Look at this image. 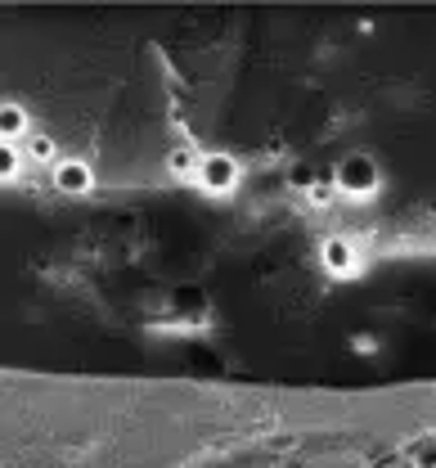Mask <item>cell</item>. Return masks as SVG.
Returning <instances> with one entry per match:
<instances>
[{
    "label": "cell",
    "instance_id": "cell-1",
    "mask_svg": "<svg viewBox=\"0 0 436 468\" xmlns=\"http://www.w3.org/2000/svg\"><path fill=\"white\" fill-rule=\"evenodd\" d=\"M333 189L342 198H369L378 189V167H374V158H364V154H346L342 162H337V171H333Z\"/></svg>",
    "mask_w": 436,
    "mask_h": 468
},
{
    "label": "cell",
    "instance_id": "cell-2",
    "mask_svg": "<svg viewBox=\"0 0 436 468\" xmlns=\"http://www.w3.org/2000/svg\"><path fill=\"white\" fill-rule=\"evenodd\" d=\"M198 185L207 194H225V189L239 185V162L230 154H203V167H198Z\"/></svg>",
    "mask_w": 436,
    "mask_h": 468
},
{
    "label": "cell",
    "instance_id": "cell-3",
    "mask_svg": "<svg viewBox=\"0 0 436 468\" xmlns=\"http://www.w3.org/2000/svg\"><path fill=\"white\" fill-rule=\"evenodd\" d=\"M90 185H94V176H90V167L81 158H59L54 162V189H59V194L81 198V194H90Z\"/></svg>",
    "mask_w": 436,
    "mask_h": 468
},
{
    "label": "cell",
    "instance_id": "cell-4",
    "mask_svg": "<svg viewBox=\"0 0 436 468\" xmlns=\"http://www.w3.org/2000/svg\"><path fill=\"white\" fill-rule=\"evenodd\" d=\"M319 261H324L333 275H355V243H351V239H342V234L324 239V248H319Z\"/></svg>",
    "mask_w": 436,
    "mask_h": 468
},
{
    "label": "cell",
    "instance_id": "cell-5",
    "mask_svg": "<svg viewBox=\"0 0 436 468\" xmlns=\"http://www.w3.org/2000/svg\"><path fill=\"white\" fill-rule=\"evenodd\" d=\"M198 167H203V154H198L194 145H180V149H171V158H167V171H171L176 180H198Z\"/></svg>",
    "mask_w": 436,
    "mask_h": 468
},
{
    "label": "cell",
    "instance_id": "cell-6",
    "mask_svg": "<svg viewBox=\"0 0 436 468\" xmlns=\"http://www.w3.org/2000/svg\"><path fill=\"white\" fill-rule=\"evenodd\" d=\"M0 131H5V140H14V136H23V131H27L23 104H5V108H0Z\"/></svg>",
    "mask_w": 436,
    "mask_h": 468
},
{
    "label": "cell",
    "instance_id": "cell-7",
    "mask_svg": "<svg viewBox=\"0 0 436 468\" xmlns=\"http://www.w3.org/2000/svg\"><path fill=\"white\" fill-rule=\"evenodd\" d=\"M27 158H36V162H59V145H54L50 136H32V140H27Z\"/></svg>",
    "mask_w": 436,
    "mask_h": 468
},
{
    "label": "cell",
    "instance_id": "cell-8",
    "mask_svg": "<svg viewBox=\"0 0 436 468\" xmlns=\"http://www.w3.org/2000/svg\"><path fill=\"white\" fill-rule=\"evenodd\" d=\"M351 351H360V356H364V351H378V338L374 333H355V338H351Z\"/></svg>",
    "mask_w": 436,
    "mask_h": 468
},
{
    "label": "cell",
    "instance_id": "cell-9",
    "mask_svg": "<svg viewBox=\"0 0 436 468\" xmlns=\"http://www.w3.org/2000/svg\"><path fill=\"white\" fill-rule=\"evenodd\" d=\"M333 194H337L333 185H315V189H310V203H315V207H324V203H328V198H333Z\"/></svg>",
    "mask_w": 436,
    "mask_h": 468
}]
</instances>
